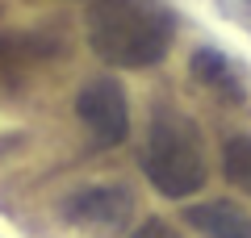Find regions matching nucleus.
<instances>
[{"mask_svg": "<svg viewBox=\"0 0 251 238\" xmlns=\"http://www.w3.org/2000/svg\"><path fill=\"white\" fill-rule=\"evenodd\" d=\"M143 176L168 201H184V196L205 188L209 180L205 146H201L197 121L188 113H180L172 105H159L151 113L147 142H143Z\"/></svg>", "mask_w": 251, "mask_h": 238, "instance_id": "nucleus-2", "label": "nucleus"}, {"mask_svg": "<svg viewBox=\"0 0 251 238\" xmlns=\"http://www.w3.org/2000/svg\"><path fill=\"white\" fill-rule=\"evenodd\" d=\"M209 4H214V13H222L226 21L251 34V0H209Z\"/></svg>", "mask_w": 251, "mask_h": 238, "instance_id": "nucleus-8", "label": "nucleus"}, {"mask_svg": "<svg viewBox=\"0 0 251 238\" xmlns=\"http://www.w3.org/2000/svg\"><path fill=\"white\" fill-rule=\"evenodd\" d=\"M130 238H184V234H180V230L172 226V221H159V217H151V221H143V226H138Z\"/></svg>", "mask_w": 251, "mask_h": 238, "instance_id": "nucleus-9", "label": "nucleus"}, {"mask_svg": "<svg viewBox=\"0 0 251 238\" xmlns=\"http://www.w3.org/2000/svg\"><path fill=\"white\" fill-rule=\"evenodd\" d=\"M134 213V196L122 184H88L63 201V217L84 230H122Z\"/></svg>", "mask_w": 251, "mask_h": 238, "instance_id": "nucleus-4", "label": "nucleus"}, {"mask_svg": "<svg viewBox=\"0 0 251 238\" xmlns=\"http://www.w3.org/2000/svg\"><path fill=\"white\" fill-rule=\"evenodd\" d=\"M188 75H193V84H197L201 92H209V96L222 100V105H247V100H251L239 63H234L230 54L214 50V46H197V50H193V59H188Z\"/></svg>", "mask_w": 251, "mask_h": 238, "instance_id": "nucleus-5", "label": "nucleus"}, {"mask_svg": "<svg viewBox=\"0 0 251 238\" xmlns=\"http://www.w3.org/2000/svg\"><path fill=\"white\" fill-rule=\"evenodd\" d=\"M222 176L239 188L243 196H251V134H234L222 146Z\"/></svg>", "mask_w": 251, "mask_h": 238, "instance_id": "nucleus-7", "label": "nucleus"}, {"mask_svg": "<svg viewBox=\"0 0 251 238\" xmlns=\"http://www.w3.org/2000/svg\"><path fill=\"white\" fill-rule=\"evenodd\" d=\"M184 221L205 238H251V213H243L230 201H201L188 205Z\"/></svg>", "mask_w": 251, "mask_h": 238, "instance_id": "nucleus-6", "label": "nucleus"}, {"mask_svg": "<svg viewBox=\"0 0 251 238\" xmlns=\"http://www.w3.org/2000/svg\"><path fill=\"white\" fill-rule=\"evenodd\" d=\"M84 29L100 63L138 71L168 59L176 42V13L163 0H88Z\"/></svg>", "mask_w": 251, "mask_h": 238, "instance_id": "nucleus-1", "label": "nucleus"}, {"mask_svg": "<svg viewBox=\"0 0 251 238\" xmlns=\"http://www.w3.org/2000/svg\"><path fill=\"white\" fill-rule=\"evenodd\" d=\"M75 113H80V125L88 130V142L97 150L122 146L126 134H130V100L113 75L88 79L75 96Z\"/></svg>", "mask_w": 251, "mask_h": 238, "instance_id": "nucleus-3", "label": "nucleus"}]
</instances>
